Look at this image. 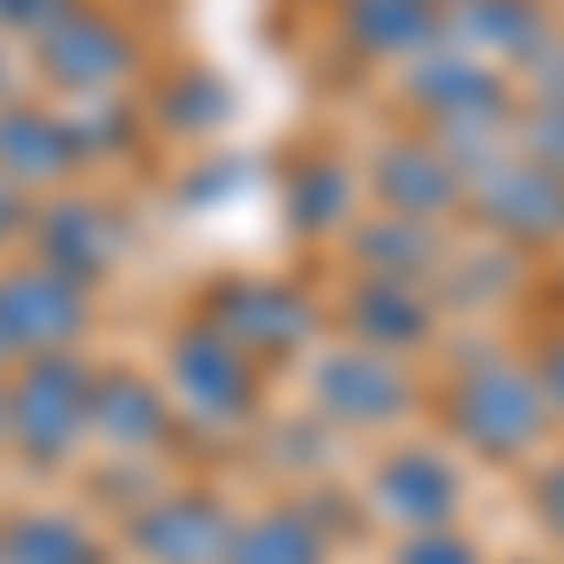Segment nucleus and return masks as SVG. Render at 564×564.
<instances>
[{
	"label": "nucleus",
	"instance_id": "obj_13",
	"mask_svg": "<svg viewBox=\"0 0 564 564\" xmlns=\"http://www.w3.org/2000/svg\"><path fill=\"white\" fill-rule=\"evenodd\" d=\"M422 98L436 113H467V121H489L497 113V76H481L475 61H444L436 76H422Z\"/></svg>",
	"mask_w": 564,
	"mask_h": 564
},
{
	"label": "nucleus",
	"instance_id": "obj_5",
	"mask_svg": "<svg viewBox=\"0 0 564 564\" xmlns=\"http://www.w3.org/2000/svg\"><path fill=\"white\" fill-rule=\"evenodd\" d=\"M354 324L369 332V354L422 347V339H430V302L414 294V279H369L361 302H354Z\"/></svg>",
	"mask_w": 564,
	"mask_h": 564
},
{
	"label": "nucleus",
	"instance_id": "obj_2",
	"mask_svg": "<svg viewBox=\"0 0 564 564\" xmlns=\"http://www.w3.org/2000/svg\"><path fill=\"white\" fill-rule=\"evenodd\" d=\"M475 204L489 226H505V234H527V241H550L564 234V181L542 174L534 159L527 166H489L475 181Z\"/></svg>",
	"mask_w": 564,
	"mask_h": 564
},
{
	"label": "nucleus",
	"instance_id": "obj_16",
	"mask_svg": "<svg viewBox=\"0 0 564 564\" xmlns=\"http://www.w3.org/2000/svg\"><path fill=\"white\" fill-rule=\"evenodd\" d=\"M15 564H90V542L68 520H31L15 534Z\"/></svg>",
	"mask_w": 564,
	"mask_h": 564
},
{
	"label": "nucleus",
	"instance_id": "obj_10",
	"mask_svg": "<svg viewBox=\"0 0 564 564\" xmlns=\"http://www.w3.org/2000/svg\"><path fill=\"white\" fill-rule=\"evenodd\" d=\"M384 188L406 204V218H422V212H444V204L459 196V174H452L444 159H430V151H391Z\"/></svg>",
	"mask_w": 564,
	"mask_h": 564
},
{
	"label": "nucleus",
	"instance_id": "obj_3",
	"mask_svg": "<svg viewBox=\"0 0 564 564\" xmlns=\"http://www.w3.org/2000/svg\"><path fill=\"white\" fill-rule=\"evenodd\" d=\"M377 505L399 527H414V534L452 527V512H459V467H444L436 452H399V459H384V475H377Z\"/></svg>",
	"mask_w": 564,
	"mask_h": 564
},
{
	"label": "nucleus",
	"instance_id": "obj_14",
	"mask_svg": "<svg viewBox=\"0 0 564 564\" xmlns=\"http://www.w3.org/2000/svg\"><path fill=\"white\" fill-rule=\"evenodd\" d=\"M45 294H8V316H15V332H31L39 347H53L61 332H76V294H61V279H39Z\"/></svg>",
	"mask_w": 564,
	"mask_h": 564
},
{
	"label": "nucleus",
	"instance_id": "obj_9",
	"mask_svg": "<svg viewBox=\"0 0 564 564\" xmlns=\"http://www.w3.org/2000/svg\"><path fill=\"white\" fill-rule=\"evenodd\" d=\"M181 377L196 384V399H218L212 414H241L249 406V369L234 361L226 339H188L181 347Z\"/></svg>",
	"mask_w": 564,
	"mask_h": 564
},
{
	"label": "nucleus",
	"instance_id": "obj_11",
	"mask_svg": "<svg viewBox=\"0 0 564 564\" xmlns=\"http://www.w3.org/2000/svg\"><path fill=\"white\" fill-rule=\"evenodd\" d=\"M234 564H324V534L294 512H271L234 542Z\"/></svg>",
	"mask_w": 564,
	"mask_h": 564
},
{
	"label": "nucleus",
	"instance_id": "obj_19",
	"mask_svg": "<svg viewBox=\"0 0 564 564\" xmlns=\"http://www.w3.org/2000/svg\"><path fill=\"white\" fill-rule=\"evenodd\" d=\"M534 505H542V520L564 534V459H557V467H542V481H534Z\"/></svg>",
	"mask_w": 564,
	"mask_h": 564
},
{
	"label": "nucleus",
	"instance_id": "obj_15",
	"mask_svg": "<svg viewBox=\"0 0 564 564\" xmlns=\"http://www.w3.org/2000/svg\"><path fill=\"white\" fill-rule=\"evenodd\" d=\"M361 257L384 263L377 279H414V271L436 257V241H430V226H422V218H399V234H391V226H384V234H369V241H361Z\"/></svg>",
	"mask_w": 564,
	"mask_h": 564
},
{
	"label": "nucleus",
	"instance_id": "obj_8",
	"mask_svg": "<svg viewBox=\"0 0 564 564\" xmlns=\"http://www.w3.org/2000/svg\"><path fill=\"white\" fill-rule=\"evenodd\" d=\"M436 8L430 0H354V39L369 53H406V45H430Z\"/></svg>",
	"mask_w": 564,
	"mask_h": 564
},
{
	"label": "nucleus",
	"instance_id": "obj_6",
	"mask_svg": "<svg viewBox=\"0 0 564 564\" xmlns=\"http://www.w3.org/2000/svg\"><path fill=\"white\" fill-rule=\"evenodd\" d=\"M84 422H90V384L76 369H45L39 384L23 391V430H31L39 452H61Z\"/></svg>",
	"mask_w": 564,
	"mask_h": 564
},
{
	"label": "nucleus",
	"instance_id": "obj_12",
	"mask_svg": "<svg viewBox=\"0 0 564 564\" xmlns=\"http://www.w3.org/2000/svg\"><path fill=\"white\" fill-rule=\"evenodd\" d=\"M467 31H475V45H497V53H542V8L534 0H467Z\"/></svg>",
	"mask_w": 564,
	"mask_h": 564
},
{
	"label": "nucleus",
	"instance_id": "obj_7",
	"mask_svg": "<svg viewBox=\"0 0 564 564\" xmlns=\"http://www.w3.org/2000/svg\"><path fill=\"white\" fill-rule=\"evenodd\" d=\"M151 550H166V564H212L226 550V520H218L212 505H166V512H151V534H143Z\"/></svg>",
	"mask_w": 564,
	"mask_h": 564
},
{
	"label": "nucleus",
	"instance_id": "obj_17",
	"mask_svg": "<svg viewBox=\"0 0 564 564\" xmlns=\"http://www.w3.org/2000/svg\"><path fill=\"white\" fill-rule=\"evenodd\" d=\"M399 564H475V542L452 534V527H430V534H406L399 542Z\"/></svg>",
	"mask_w": 564,
	"mask_h": 564
},
{
	"label": "nucleus",
	"instance_id": "obj_4",
	"mask_svg": "<svg viewBox=\"0 0 564 564\" xmlns=\"http://www.w3.org/2000/svg\"><path fill=\"white\" fill-rule=\"evenodd\" d=\"M324 399L347 422H391L406 414V377L391 369V354H339L324 361Z\"/></svg>",
	"mask_w": 564,
	"mask_h": 564
},
{
	"label": "nucleus",
	"instance_id": "obj_18",
	"mask_svg": "<svg viewBox=\"0 0 564 564\" xmlns=\"http://www.w3.org/2000/svg\"><path fill=\"white\" fill-rule=\"evenodd\" d=\"M527 151H534V166H542V174L564 181V106H542V113L527 121Z\"/></svg>",
	"mask_w": 564,
	"mask_h": 564
},
{
	"label": "nucleus",
	"instance_id": "obj_20",
	"mask_svg": "<svg viewBox=\"0 0 564 564\" xmlns=\"http://www.w3.org/2000/svg\"><path fill=\"white\" fill-rule=\"evenodd\" d=\"M534 391H542V406H557V414H564V339L542 354V384H534Z\"/></svg>",
	"mask_w": 564,
	"mask_h": 564
},
{
	"label": "nucleus",
	"instance_id": "obj_1",
	"mask_svg": "<svg viewBox=\"0 0 564 564\" xmlns=\"http://www.w3.org/2000/svg\"><path fill=\"white\" fill-rule=\"evenodd\" d=\"M452 430L475 452H489V459H520L542 436V391L512 361H481V369H467L452 384Z\"/></svg>",
	"mask_w": 564,
	"mask_h": 564
}]
</instances>
